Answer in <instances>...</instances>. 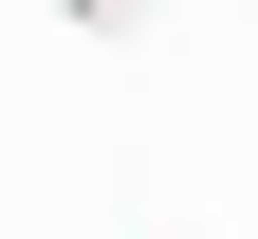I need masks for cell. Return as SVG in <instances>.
I'll use <instances>...</instances> for the list:
<instances>
[{"label": "cell", "mask_w": 258, "mask_h": 239, "mask_svg": "<svg viewBox=\"0 0 258 239\" xmlns=\"http://www.w3.org/2000/svg\"><path fill=\"white\" fill-rule=\"evenodd\" d=\"M55 19H74V37H148L166 0H55Z\"/></svg>", "instance_id": "1"}]
</instances>
